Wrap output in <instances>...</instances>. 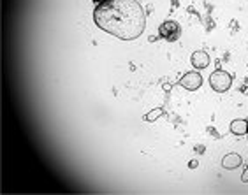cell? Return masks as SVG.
I'll use <instances>...</instances> for the list:
<instances>
[{
	"label": "cell",
	"mask_w": 248,
	"mask_h": 195,
	"mask_svg": "<svg viewBox=\"0 0 248 195\" xmlns=\"http://www.w3.org/2000/svg\"><path fill=\"white\" fill-rule=\"evenodd\" d=\"M180 85L185 88V90H199L201 86H202V76H201L199 72H186L185 76L180 79Z\"/></svg>",
	"instance_id": "obj_4"
},
{
	"label": "cell",
	"mask_w": 248,
	"mask_h": 195,
	"mask_svg": "<svg viewBox=\"0 0 248 195\" xmlns=\"http://www.w3.org/2000/svg\"><path fill=\"white\" fill-rule=\"evenodd\" d=\"M231 132L236 134V135H245L248 134V120H234L232 123H231Z\"/></svg>",
	"instance_id": "obj_7"
},
{
	"label": "cell",
	"mask_w": 248,
	"mask_h": 195,
	"mask_svg": "<svg viewBox=\"0 0 248 195\" xmlns=\"http://www.w3.org/2000/svg\"><path fill=\"white\" fill-rule=\"evenodd\" d=\"M158 35L162 39H166V41H169V43H174L182 35V27L176 21H164L158 27Z\"/></svg>",
	"instance_id": "obj_3"
},
{
	"label": "cell",
	"mask_w": 248,
	"mask_h": 195,
	"mask_svg": "<svg viewBox=\"0 0 248 195\" xmlns=\"http://www.w3.org/2000/svg\"><path fill=\"white\" fill-rule=\"evenodd\" d=\"M190 62L196 69H206V67L210 65V55L206 51H196L192 53Z\"/></svg>",
	"instance_id": "obj_5"
},
{
	"label": "cell",
	"mask_w": 248,
	"mask_h": 195,
	"mask_svg": "<svg viewBox=\"0 0 248 195\" xmlns=\"http://www.w3.org/2000/svg\"><path fill=\"white\" fill-rule=\"evenodd\" d=\"M232 85V76L227 71H215L210 76V86L215 91H227Z\"/></svg>",
	"instance_id": "obj_2"
},
{
	"label": "cell",
	"mask_w": 248,
	"mask_h": 195,
	"mask_svg": "<svg viewBox=\"0 0 248 195\" xmlns=\"http://www.w3.org/2000/svg\"><path fill=\"white\" fill-rule=\"evenodd\" d=\"M239 165H241V157L238 153H229V155H225L222 158V167L227 169V171H232V169H236Z\"/></svg>",
	"instance_id": "obj_6"
},
{
	"label": "cell",
	"mask_w": 248,
	"mask_h": 195,
	"mask_svg": "<svg viewBox=\"0 0 248 195\" xmlns=\"http://www.w3.org/2000/svg\"><path fill=\"white\" fill-rule=\"evenodd\" d=\"M197 165H199V162H197V160H190V162H188V167H190V169H196Z\"/></svg>",
	"instance_id": "obj_9"
},
{
	"label": "cell",
	"mask_w": 248,
	"mask_h": 195,
	"mask_svg": "<svg viewBox=\"0 0 248 195\" xmlns=\"http://www.w3.org/2000/svg\"><path fill=\"white\" fill-rule=\"evenodd\" d=\"M162 114H164V109H162V107H157V109L150 111V113L146 114V116H144V120H146V121H155V120L160 118Z\"/></svg>",
	"instance_id": "obj_8"
},
{
	"label": "cell",
	"mask_w": 248,
	"mask_h": 195,
	"mask_svg": "<svg viewBox=\"0 0 248 195\" xmlns=\"http://www.w3.org/2000/svg\"><path fill=\"white\" fill-rule=\"evenodd\" d=\"M93 21L106 33L132 41L143 33L146 16L138 0H102L93 9Z\"/></svg>",
	"instance_id": "obj_1"
},
{
	"label": "cell",
	"mask_w": 248,
	"mask_h": 195,
	"mask_svg": "<svg viewBox=\"0 0 248 195\" xmlns=\"http://www.w3.org/2000/svg\"><path fill=\"white\" fill-rule=\"evenodd\" d=\"M241 181H243V183H247L248 181V167H247V171L243 172V176H241Z\"/></svg>",
	"instance_id": "obj_10"
}]
</instances>
